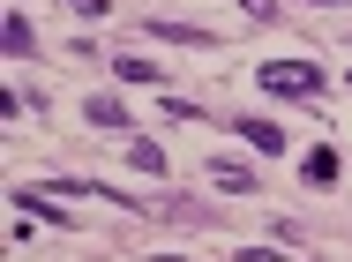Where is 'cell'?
Masks as SVG:
<instances>
[{
    "label": "cell",
    "instance_id": "1",
    "mask_svg": "<svg viewBox=\"0 0 352 262\" xmlns=\"http://www.w3.org/2000/svg\"><path fill=\"white\" fill-rule=\"evenodd\" d=\"M255 83H263L270 98H322V67L315 61H263Z\"/></svg>",
    "mask_w": 352,
    "mask_h": 262
},
{
    "label": "cell",
    "instance_id": "2",
    "mask_svg": "<svg viewBox=\"0 0 352 262\" xmlns=\"http://www.w3.org/2000/svg\"><path fill=\"white\" fill-rule=\"evenodd\" d=\"M232 135H248V150H263V157H278V150H285V128H278V120H232Z\"/></svg>",
    "mask_w": 352,
    "mask_h": 262
},
{
    "label": "cell",
    "instance_id": "3",
    "mask_svg": "<svg viewBox=\"0 0 352 262\" xmlns=\"http://www.w3.org/2000/svg\"><path fill=\"white\" fill-rule=\"evenodd\" d=\"M82 120H90V128L128 135V105H120V98H90V105H82Z\"/></svg>",
    "mask_w": 352,
    "mask_h": 262
},
{
    "label": "cell",
    "instance_id": "4",
    "mask_svg": "<svg viewBox=\"0 0 352 262\" xmlns=\"http://www.w3.org/2000/svg\"><path fill=\"white\" fill-rule=\"evenodd\" d=\"M38 53V30H30V15H8V61H30Z\"/></svg>",
    "mask_w": 352,
    "mask_h": 262
},
{
    "label": "cell",
    "instance_id": "5",
    "mask_svg": "<svg viewBox=\"0 0 352 262\" xmlns=\"http://www.w3.org/2000/svg\"><path fill=\"white\" fill-rule=\"evenodd\" d=\"M300 173H307L315 188H330V180H338V150H307V157H300Z\"/></svg>",
    "mask_w": 352,
    "mask_h": 262
},
{
    "label": "cell",
    "instance_id": "6",
    "mask_svg": "<svg viewBox=\"0 0 352 262\" xmlns=\"http://www.w3.org/2000/svg\"><path fill=\"white\" fill-rule=\"evenodd\" d=\"M210 180H217V188H232V195H255V173H248V165H225V157H217Z\"/></svg>",
    "mask_w": 352,
    "mask_h": 262
},
{
    "label": "cell",
    "instance_id": "7",
    "mask_svg": "<svg viewBox=\"0 0 352 262\" xmlns=\"http://www.w3.org/2000/svg\"><path fill=\"white\" fill-rule=\"evenodd\" d=\"M113 75H120V83H157V67L135 61V53H128V61H113Z\"/></svg>",
    "mask_w": 352,
    "mask_h": 262
},
{
    "label": "cell",
    "instance_id": "8",
    "mask_svg": "<svg viewBox=\"0 0 352 262\" xmlns=\"http://www.w3.org/2000/svg\"><path fill=\"white\" fill-rule=\"evenodd\" d=\"M128 157H135V173H165V150H157V142H135Z\"/></svg>",
    "mask_w": 352,
    "mask_h": 262
},
{
    "label": "cell",
    "instance_id": "9",
    "mask_svg": "<svg viewBox=\"0 0 352 262\" xmlns=\"http://www.w3.org/2000/svg\"><path fill=\"white\" fill-rule=\"evenodd\" d=\"M60 8H68V15H82V23H105V15H113L105 0H60Z\"/></svg>",
    "mask_w": 352,
    "mask_h": 262
},
{
    "label": "cell",
    "instance_id": "10",
    "mask_svg": "<svg viewBox=\"0 0 352 262\" xmlns=\"http://www.w3.org/2000/svg\"><path fill=\"white\" fill-rule=\"evenodd\" d=\"M240 8H248L255 23H270V15H278V0H240Z\"/></svg>",
    "mask_w": 352,
    "mask_h": 262
},
{
    "label": "cell",
    "instance_id": "11",
    "mask_svg": "<svg viewBox=\"0 0 352 262\" xmlns=\"http://www.w3.org/2000/svg\"><path fill=\"white\" fill-rule=\"evenodd\" d=\"M240 262H285L278 248H240Z\"/></svg>",
    "mask_w": 352,
    "mask_h": 262
},
{
    "label": "cell",
    "instance_id": "12",
    "mask_svg": "<svg viewBox=\"0 0 352 262\" xmlns=\"http://www.w3.org/2000/svg\"><path fill=\"white\" fill-rule=\"evenodd\" d=\"M307 8H352V0H307Z\"/></svg>",
    "mask_w": 352,
    "mask_h": 262
},
{
    "label": "cell",
    "instance_id": "13",
    "mask_svg": "<svg viewBox=\"0 0 352 262\" xmlns=\"http://www.w3.org/2000/svg\"><path fill=\"white\" fill-rule=\"evenodd\" d=\"M157 262H188V255H157Z\"/></svg>",
    "mask_w": 352,
    "mask_h": 262
}]
</instances>
